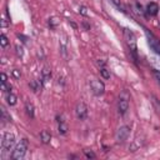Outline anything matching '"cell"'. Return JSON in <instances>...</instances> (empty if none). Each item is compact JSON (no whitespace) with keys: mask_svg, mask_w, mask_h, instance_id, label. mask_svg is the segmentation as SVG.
<instances>
[{"mask_svg":"<svg viewBox=\"0 0 160 160\" xmlns=\"http://www.w3.org/2000/svg\"><path fill=\"white\" fill-rule=\"evenodd\" d=\"M111 1H112V2H114V4H115V5H116V6H118V8H119L121 11H124V9H122V5H121V2H120L119 0H111Z\"/></svg>","mask_w":160,"mask_h":160,"instance_id":"obj_20","label":"cell"},{"mask_svg":"<svg viewBox=\"0 0 160 160\" xmlns=\"http://www.w3.org/2000/svg\"><path fill=\"white\" fill-rule=\"evenodd\" d=\"M40 139L42 141V144H49L50 140H51V134L48 131V130H42L40 132Z\"/></svg>","mask_w":160,"mask_h":160,"instance_id":"obj_11","label":"cell"},{"mask_svg":"<svg viewBox=\"0 0 160 160\" xmlns=\"http://www.w3.org/2000/svg\"><path fill=\"white\" fill-rule=\"evenodd\" d=\"M5 82H8V76H6V74L1 72V84H5Z\"/></svg>","mask_w":160,"mask_h":160,"instance_id":"obj_22","label":"cell"},{"mask_svg":"<svg viewBox=\"0 0 160 160\" xmlns=\"http://www.w3.org/2000/svg\"><path fill=\"white\" fill-rule=\"evenodd\" d=\"M146 38H148V44L151 48V50H154L158 55H160V41L158 40L156 36H154L151 32H149V30H145Z\"/></svg>","mask_w":160,"mask_h":160,"instance_id":"obj_6","label":"cell"},{"mask_svg":"<svg viewBox=\"0 0 160 160\" xmlns=\"http://www.w3.org/2000/svg\"><path fill=\"white\" fill-rule=\"evenodd\" d=\"M1 120H2V124H5V122H9V121H11V118L8 115V112H6V110L2 108L1 109Z\"/></svg>","mask_w":160,"mask_h":160,"instance_id":"obj_15","label":"cell"},{"mask_svg":"<svg viewBox=\"0 0 160 160\" xmlns=\"http://www.w3.org/2000/svg\"><path fill=\"white\" fill-rule=\"evenodd\" d=\"M0 45H1L2 48H6V46L9 45V40H8V38L5 36V34H1V35H0Z\"/></svg>","mask_w":160,"mask_h":160,"instance_id":"obj_16","label":"cell"},{"mask_svg":"<svg viewBox=\"0 0 160 160\" xmlns=\"http://www.w3.org/2000/svg\"><path fill=\"white\" fill-rule=\"evenodd\" d=\"M75 114H76V118L79 120H84L86 119L88 116V106L84 104V102H78L76 104V108H75Z\"/></svg>","mask_w":160,"mask_h":160,"instance_id":"obj_7","label":"cell"},{"mask_svg":"<svg viewBox=\"0 0 160 160\" xmlns=\"http://www.w3.org/2000/svg\"><path fill=\"white\" fill-rule=\"evenodd\" d=\"M58 130L61 135H65L68 132V124L62 120V118H59V116H58Z\"/></svg>","mask_w":160,"mask_h":160,"instance_id":"obj_10","label":"cell"},{"mask_svg":"<svg viewBox=\"0 0 160 160\" xmlns=\"http://www.w3.org/2000/svg\"><path fill=\"white\" fill-rule=\"evenodd\" d=\"M79 10H80V14H82V15H85V16L88 15V11H86V8H85V6H80Z\"/></svg>","mask_w":160,"mask_h":160,"instance_id":"obj_23","label":"cell"},{"mask_svg":"<svg viewBox=\"0 0 160 160\" xmlns=\"http://www.w3.org/2000/svg\"><path fill=\"white\" fill-rule=\"evenodd\" d=\"M90 89H91V92L94 94V95H96V96H100V95H102L104 94V91H105V86H104V84H102V81H100L99 79H91L90 80Z\"/></svg>","mask_w":160,"mask_h":160,"instance_id":"obj_4","label":"cell"},{"mask_svg":"<svg viewBox=\"0 0 160 160\" xmlns=\"http://www.w3.org/2000/svg\"><path fill=\"white\" fill-rule=\"evenodd\" d=\"M129 134H130V129H129L128 126H121V128H119L118 131H116V140H118V142L125 141V140L128 139Z\"/></svg>","mask_w":160,"mask_h":160,"instance_id":"obj_8","label":"cell"},{"mask_svg":"<svg viewBox=\"0 0 160 160\" xmlns=\"http://www.w3.org/2000/svg\"><path fill=\"white\" fill-rule=\"evenodd\" d=\"M25 110H26L28 116L34 118V105H32L31 102H26V104H25Z\"/></svg>","mask_w":160,"mask_h":160,"instance_id":"obj_14","label":"cell"},{"mask_svg":"<svg viewBox=\"0 0 160 160\" xmlns=\"http://www.w3.org/2000/svg\"><path fill=\"white\" fill-rule=\"evenodd\" d=\"M12 75H14V76H15V78H16V79H19V78H20V75H21V74H20V72H19V71H18V70H12Z\"/></svg>","mask_w":160,"mask_h":160,"instance_id":"obj_25","label":"cell"},{"mask_svg":"<svg viewBox=\"0 0 160 160\" xmlns=\"http://www.w3.org/2000/svg\"><path fill=\"white\" fill-rule=\"evenodd\" d=\"M41 75H42L41 81H42V82H45V81H48V80L50 79V76H51V71H50L48 68H44V70L41 71Z\"/></svg>","mask_w":160,"mask_h":160,"instance_id":"obj_13","label":"cell"},{"mask_svg":"<svg viewBox=\"0 0 160 160\" xmlns=\"http://www.w3.org/2000/svg\"><path fill=\"white\" fill-rule=\"evenodd\" d=\"M124 39H125L129 49L131 50V52L134 54V56L136 59V50H138V48H136V36H135V34L131 30H129V29H124Z\"/></svg>","mask_w":160,"mask_h":160,"instance_id":"obj_2","label":"cell"},{"mask_svg":"<svg viewBox=\"0 0 160 160\" xmlns=\"http://www.w3.org/2000/svg\"><path fill=\"white\" fill-rule=\"evenodd\" d=\"M100 75H101L104 79H110V71H109L106 68H101V69H100Z\"/></svg>","mask_w":160,"mask_h":160,"instance_id":"obj_18","label":"cell"},{"mask_svg":"<svg viewBox=\"0 0 160 160\" xmlns=\"http://www.w3.org/2000/svg\"><path fill=\"white\" fill-rule=\"evenodd\" d=\"M16 54H18L19 56H22V54H24V51H22V46L16 45Z\"/></svg>","mask_w":160,"mask_h":160,"instance_id":"obj_19","label":"cell"},{"mask_svg":"<svg viewBox=\"0 0 160 160\" xmlns=\"http://www.w3.org/2000/svg\"><path fill=\"white\" fill-rule=\"evenodd\" d=\"M146 12H148V15H150V16L158 15V12H159V5H158L155 1H150V2L146 5Z\"/></svg>","mask_w":160,"mask_h":160,"instance_id":"obj_9","label":"cell"},{"mask_svg":"<svg viewBox=\"0 0 160 160\" xmlns=\"http://www.w3.org/2000/svg\"><path fill=\"white\" fill-rule=\"evenodd\" d=\"M118 110H119V114L120 115H124L129 110V96H128V94L125 91L119 96V100H118Z\"/></svg>","mask_w":160,"mask_h":160,"instance_id":"obj_5","label":"cell"},{"mask_svg":"<svg viewBox=\"0 0 160 160\" xmlns=\"http://www.w3.org/2000/svg\"><path fill=\"white\" fill-rule=\"evenodd\" d=\"M28 146H29L28 140L26 139H21L18 142V145L15 146V149H14V151L11 154V159H14V160H21L25 156V154H26Z\"/></svg>","mask_w":160,"mask_h":160,"instance_id":"obj_1","label":"cell"},{"mask_svg":"<svg viewBox=\"0 0 160 160\" xmlns=\"http://www.w3.org/2000/svg\"><path fill=\"white\" fill-rule=\"evenodd\" d=\"M58 24H59V19H58V18H50V19H49V26H50L51 29H55Z\"/></svg>","mask_w":160,"mask_h":160,"instance_id":"obj_17","label":"cell"},{"mask_svg":"<svg viewBox=\"0 0 160 160\" xmlns=\"http://www.w3.org/2000/svg\"><path fill=\"white\" fill-rule=\"evenodd\" d=\"M14 144H15V136H14V134L12 132H9V131L4 132L2 140H1V149H2V151H9L14 146Z\"/></svg>","mask_w":160,"mask_h":160,"instance_id":"obj_3","label":"cell"},{"mask_svg":"<svg viewBox=\"0 0 160 160\" xmlns=\"http://www.w3.org/2000/svg\"><path fill=\"white\" fill-rule=\"evenodd\" d=\"M84 152H85V155H86L88 158H95V154H94L92 151H90V152H89L88 150H84Z\"/></svg>","mask_w":160,"mask_h":160,"instance_id":"obj_24","label":"cell"},{"mask_svg":"<svg viewBox=\"0 0 160 160\" xmlns=\"http://www.w3.org/2000/svg\"><path fill=\"white\" fill-rule=\"evenodd\" d=\"M154 76H155V79H156V81L160 84V71H158V70H155L154 71Z\"/></svg>","mask_w":160,"mask_h":160,"instance_id":"obj_21","label":"cell"},{"mask_svg":"<svg viewBox=\"0 0 160 160\" xmlns=\"http://www.w3.org/2000/svg\"><path fill=\"white\" fill-rule=\"evenodd\" d=\"M16 95L15 94H12V92H9L8 95H6V102L9 104V105H15L16 104Z\"/></svg>","mask_w":160,"mask_h":160,"instance_id":"obj_12","label":"cell"}]
</instances>
